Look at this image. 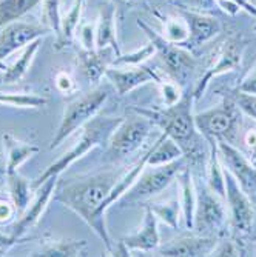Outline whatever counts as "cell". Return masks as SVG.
Segmentation results:
<instances>
[{"mask_svg":"<svg viewBox=\"0 0 256 257\" xmlns=\"http://www.w3.org/2000/svg\"><path fill=\"white\" fill-rule=\"evenodd\" d=\"M4 83V76H0V85H2Z\"/></svg>","mask_w":256,"mask_h":257,"instance_id":"cell-42","label":"cell"},{"mask_svg":"<svg viewBox=\"0 0 256 257\" xmlns=\"http://www.w3.org/2000/svg\"><path fill=\"white\" fill-rule=\"evenodd\" d=\"M56 86H57V89L62 91V92H69V91L73 89V86H74V82H73L71 77H69V74H66V73H59V74L56 76Z\"/></svg>","mask_w":256,"mask_h":257,"instance_id":"cell-37","label":"cell"},{"mask_svg":"<svg viewBox=\"0 0 256 257\" xmlns=\"http://www.w3.org/2000/svg\"><path fill=\"white\" fill-rule=\"evenodd\" d=\"M151 211L156 214L157 219H160L165 225L172 228H178L179 225V209H181V202L178 200H170L167 203H157V205H148Z\"/></svg>","mask_w":256,"mask_h":257,"instance_id":"cell-28","label":"cell"},{"mask_svg":"<svg viewBox=\"0 0 256 257\" xmlns=\"http://www.w3.org/2000/svg\"><path fill=\"white\" fill-rule=\"evenodd\" d=\"M39 46H40V39H37V40L31 42L28 46H25V51L22 53V56L13 65H10L8 69L5 71L4 83H16L28 73L31 62L34 60V56L39 51Z\"/></svg>","mask_w":256,"mask_h":257,"instance_id":"cell-26","label":"cell"},{"mask_svg":"<svg viewBox=\"0 0 256 257\" xmlns=\"http://www.w3.org/2000/svg\"><path fill=\"white\" fill-rule=\"evenodd\" d=\"M187 165V159L182 156L170 163H164L148 173H144V176L137 177V180L130 186V190L121 197L122 205H136L164 191Z\"/></svg>","mask_w":256,"mask_h":257,"instance_id":"cell-5","label":"cell"},{"mask_svg":"<svg viewBox=\"0 0 256 257\" xmlns=\"http://www.w3.org/2000/svg\"><path fill=\"white\" fill-rule=\"evenodd\" d=\"M190 4L202 11H212L216 8V0H190Z\"/></svg>","mask_w":256,"mask_h":257,"instance_id":"cell-39","label":"cell"},{"mask_svg":"<svg viewBox=\"0 0 256 257\" xmlns=\"http://www.w3.org/2000/svg\"><path fill=\"white\" fill-rule=\"evenodd\" d=\"M218 153L222 167L236 179L248 196H256V167L236 147L225 140H218Z\"/></svg>","mask_w":256,"mask_h":257,"instance_id":"cell-11","label":"cell"},{"mask_svg":"<svg viewBox=\"0 0 256 257\" xmlns=\"http://www.w3.org/2000/svg\"><path fill=\"white\" fill-rule=\"evenodd\" d=\"M82 2H83V0H76V4H74V5H79V7H82Z\"/></svg>","mask_w":256,"mask_h":257,"instance_id":"cell-41","label":"cell"},{"mask_svg":"<svg viewBox=\"0 0 256 257\" xmlns=\"http://www.w3.org/2000/svg\"><path fill=\"white\" fill-rule=\"evenodd\" d=\"M7 69H8V65H7L2 59H0V71H4V73H5Z\"/></svg>","mask_w":256,"mask_h":257,"instance_id":"cell-40","label":"cell"},{"mask_svg":"<svg viewBox=\"0 0 256 257\" xmlns=\"http://www.w3.org/2000/svg\"><path fill=\"white\" fill-rule=\"evenodd\" d=\"M231 99L235 100L239 111H242L248 117L256 120V94H248V92H241L235 89Z\"/></svg>","mask_w":256,"mask_h":257,"instance_id":"cell-31","label":"cell"},{"mask_svg":"<svg viewBox=\"0 0 256 257\" xmlns=\"http://www.w3.org/2000/svg\"><path fill=\"white\" fill-rule=\"evenodd\" d=\"M219 197L210 186L204 183L201 188L196 186V209H195V225L193 229L201 236H212L221 232L225 220L227 209Z\"/></svg>","mask_w":256,"mask_h":257,"instance_id":"cell-9","label":"cell"},{"mask_svg":"<svg viewBox=\"0 0 256 257\" xmlns=\"http://www.w3.org/2000/svg\"><path fill=\"white\" fill-rule=\"evenodd\" d=\"M85 246H87L85 240H43L40 248L36 249L31 255H43V257L83 255Z\"/></svg>","mask_w":256,"mask_h":257,"instance_id":"cell-23","label":"cell"},{"mask_svg":"<svg viewBox=\"0 0 256 257\" xmlns=\"http://www.w3.org/2000/svg\"><path fill=\"white\" fill-rule=\"evenodd\" d=\"M48 103V99L33 94V92H2L0 91V105L11 108H42Z\"/></svg>","mask_w":256,"mask_h":257,"instance_id":"cell-27","label":"cell"},{"mask_svg":"<svg viewBox=\"0 0 256 257\" xmlns=\"http://www.w3.org/2000/svg\"><path fill=\"white\" fill-rule=\"evenodd\" d=\"M225 179V200L228 203L230 223L231 229L236 236L248 234L254 222V208L250 200V196L244 193L236 179L224 168Z\"/></svg>","mask_w":256,"mask_h":257,"instance_id":"cell-10","label":"cell"},{"mask_svg":"<svg viewBox=\"0 0 256 257\" xmlns=\"http://www.w3.org/2000/svg\"><path fill=\"white\" fill-rule=\"evenodd\" d=\"M139 27L148 34L156 51L160 54L162 60H164L168 74L176 80V83L181 88L185 86L189 77L192 76V73L196 68V63H198L196 59L187 50L181 48V45L173 43V42L167 40L165 37H162L157 33H154L148 25H145L144 22H139Z\"/></svg>","mask_w":256,"mask_h":257,"instance_id":"cell-8","label":"cell"},{"mask_svg":"<svg viewBox=\"0 0 256 257\" xmlns=\"http://www.w3.org/2000/svg\"><path fill=\"white\" fill-rule=\"evenodd\" d=\"M182 17L187 22L189 27V39L184 45H189L192 48L201 46L207 43L208 40H212L215 36L221 33V23L218 19L205 16L202 13L196 11H184Z\"/></svg>","mask_w":256,"mask_h":257,"instance_id":"cell-17","label":"cell"},{"mask_svg":"<svg viewBox=\"0 0 256 257\" xmlns=\"http://www.w3.org/2000/svg\"><path fill=\"white\" fill-rule=\"evenodd\" d=\"M50 28H45L37 23L28 22H11L0 33V59H5L17 50L28 46L31 42L43 37Z\"/></svg>","mask_w":256,"mask_h":257,"instance_id":"cell-13","label":"cell"},{"mask_svg":"<svg viewBox=\"0 0 256 257\" xmlns=\"http://www.w3.org/2000/svg\"><path fill=\"white\" fill-rule=\"evenodd\" d=\"M17 214V208L13 200L0 199V225H7L13 222Z\"/></svg>","mask_w":256,"mask_h":257,"instance_id":"cell-34","label":"cell"},{"mask_svg":"<svg viewBox=\"0 0 256 257\" xmlns=\"http://www.w3.org/2000/svg\"><path fill=\"white\" fill-rule=\"evenodd\" d=\"M114 10L111 7H108L98 23L96 28V45L98 50H104V48H111L118 53V56L121 54L118 42H116V33H114Z\"/></svg>","mask_w":256,"mask_h":257,"instance_id":"cell-25","label":"cell"},{"mask_svg":"<svg viewBox=\"0 0 256 257\" xmlns=\"http://www.w3.org/2000/svg\"><path fill=\"white\" fill-rule=\"evenodd\" d=\"M17 242H20L19 239H16L13 234H5V232H0V252L8 251L11 246H14Z\"/></svg>","mask_w":256,"mask_h":257,"instance_id":"cell-38","label":"cell"},{"mask_svg":"<svg viewBox=\"0 0 256 257\" xmlns=\"http://www.w3.org/2000/svg\"><path fill=\"white\" fill-rule=\"evenodd\" d=\"M164 31H165L164 37L178 45H184L189 39V27H187V22H185L184 17L167 19Z\"/></svg>","mask_w":256,"mask_h":257,"instance_id":"cell-29","label":"cell"},{"mask_svg":"<svg viewBox=\"0 0 256 257\" xmlns=\"http://www.w3.org/2000/svg\"><path fill=\"white\" fill-rule=\"evenodd\" d=\"M2 140H4V151H5V174L19 171V167L22 163H25L28 159H31L40 151L37 145L19 140L10 133L4 134Z\"/></svg>","mask_w":256,"mask_h":257,"instance_id":"cell-20","label":"cell"},{"mask_svg":"<svg viewBox=\"0 0 256 257\" xmlns=\"http://www.w3.org/2000/svg\"><path fill=\"white\" fill-rule=\"evenodd\" d=\"M124 117H104V115H95L90 122H87L80 130V139L71 147V150L66 151L60 159H57L54 163L46 168L34 182L33 190L37 191L39 186L46 182L53 176H60L66 168H69L76 160L83 157L88 151H91L96 147H102L104 144H108V140L113 134V131L118 128V125L122 122Z\"/></svg>","mask_w":256,"mask_h":257,"instance_id":"cell-3","label":"cell"},{"mask_svg":"<svg viewBox=\"0 0 256 257\" xmlns=\"http://www.w3.org/2000/svg\"><path fill=\"white\" fill-rule=\"evenodd\" d=\"M212 255H241V249L235 242L224 240L219 245L216 243L215 249L212 251Z\"/></svg>","mask_w":256,"mask_h":257,"instance_id":"cell-35","label":"cell"},{"mask_svg":"<svg viewBox=\"0 0 256 257\" xmlns=\"http://www.w3.org/2000/svg\"><path fill=\"white\" fill-rule=\"evenodd\" d=\"M156 53V48L154 45L150 42L147 46H144L142 50H139L136 53H130V54H119L118 57L114 59L113 62V66H133V65H141L144 60L150 59L153 54Z\"/></svg>","mask_w":256,"mask_h":257,"instance_id":"cell-30","label":"cell"},{"mask_svg":"<svg viewBox=\"0 0 256 257\" xmlns=\"http://www.w3.org/2000/svg\"><path fill=\"white\" fill-rule=\"evenodd\" d=\"M147 154H148L147 165H150V167L164 165V163H170L184 156L179 145L173 139H170L165 133L160 134V137L151 145V148L147 151Z\"/></svg>","mask_w":256,"mask_h":257,"instance_id":"cell-22","label":"cell"},{"mask_svg":"<svg viewBox=\"0 0 256 257\" xmlns=\"http://www.w3.org/2000/svg\"><path fill=\"white\" fill-rule=\"evenodd\" d=\"M218 240L212 236H190L181 237L167 243L165 246H159L156 249L157 255L165 257H201L212 255Z\"/></svg>","mask_w":256,"mask_h":257,"instance_id":"cell-16","label":"cell"},{"mask_svg":"<svg viewBox=\"0 0 256 257\" xmlns=\"http://www.w3.org/2000/svg\"><path fill=\"white\" fill-rule=\"evenodd\" d=\"M137 115L122 119L108 140V156L111 160H122L141 148L153 130V122L145 115Z\"/></svg>","mask_w":256,"mask_h":257,"instance_id":"cell-7","label":"cell"},{"mask_svg":"<svg viewBox=\"0 0 256 257\" xmlns=\"http://www.w3.org/2000/svg\"><path fill=\"white\" fill-rule=\"evenodd\" d=\"M244 56V45L238 40V39H228L221 53L218 54L216 62L207 69L204 73V76H201V79L198 80L195 89H193V97L195 100L201 99V96L204 94V91L207 89V85L210 83V80L213 77H218L224 73L233 71V69H238L241 66V60Z\"/></svg>","mask_w":256,"mask_h":257,"instance_id":"cell-12","label":"cell"},{"mask_svg":"<svg viewBox=\"0 0 256 257\" xmlns=\"http://www.w3.org/2000/svg\"><path fill=\"white\" fill-rule=\"evenodd\" d=\"M105 76L113 83L119 96H125L127 92L148 82H156L157 85L162 83V77L157 74L156 69L142 65L108 68L105 71Z\"/></svg>","mask_w":256,"mask_h":257,"instance_id":"cell-14","label":"cell"},{"mask_svg":"<svg viewBox=\"0 0 256 257\" xmlns=\"http://www.w3.org/2000/svg\"><path fill=\"white\" fill-rule=\"evenodd\" d=\"M7 182H8V190L11 200L14 202L17 213H23L30 205L31 194L34 193L33 190V182H28L25 177H22L19 171L7 174Z\"/></svg>","mask_w":256,"mask_h":257,"instance_id":"cell-24","label":"cell"},{"mask_svg":"<svg viewBox=\"0 0 256 257\" xmlns=\"http://www.w3.org/2000/svg\"><path fill=\"white\" fill-rule=\"evenodd\" d=\"M122 245L128 249H139V251H156L160 246V236H159V229H157V217L151 211V208L147 205L145 206V217L142 228L139 229L136 234L127 236L121 239Z\"/></svg>","mask_w":256,"mask_h":257,"instance_id":"cell-18","label":"cell"},{"mask_svg":"<svg viewBox=\"0 0 256 257\" xmlns=\"http://www.w3.org/2000/svg\"><path fill=\"white\" fill-rule=\"evenodd\" d=\"M193 91L184 92L181 99L165 109L134 108L136 112L148 117L154 126H159L170 139L179 145L187 159L189 165H196L210 156V145L205 137L198 131L193 115Z\"/></svg>","mask_w":256,"mask_h":257,"instance_id":"cell-1","label":"cell"},{"mask_svg":"<svg viewBox=\"0 0 256 257\" xmlns=\"http://www.w3.org/2000/svg\"><path fill=\"white\" fill-rule=\"evenodd\" d=\"M57 183H59V176H53L50 177L46 182H43L40 186H39V193H37V197L36 200L33 202L31 208L28 211L23 214L14 225L13 228V232L11 234L22 240L23 236L27 234V231H30L42 217V214L45 213L46 206L51 202V199L54 197V193H56V188H57Z\"/></svg>","mask_w":256,"mask_h":257,"instance_id":"cell-15","label":"cell"},{"mask_svg":"<svg viewBox=\"0 0 256 257\" xmlns=\"http://www.w3.org/2000/svg\"><path fill=\"white\" fill-rule=\"evenodd\" d=\"M216 4H219L222 7V10L228 14H236L239 11V8L247 10L250 14H256V8L253 5H250L247 0H216Z\"/></svg>","mask_w":256,"mask_h":257,"instance_id":"cell-33","label":"cell"},{"mask_svg":"<svg viewBox=\"0 0 256 257\" xmlns=\"http://www.w3.org/2000/svg\"><path fill=\"white\" fill-rule=\"evenodd\" d=\"M236 91L248 92V94H256V68L238 85Z\"/></svg>","mask_w":256,"mask_h":257,"instance_id":"cell-36","label":"cell"},{"mask_svg":"<svg viewBox=\"0 0 256 257\" xmlns=\"http://www.w3.org/2000/svg\"><path fill=\"white\" fill-rule=\"evenodd\" d=\"M239 108L233 99H225L219 106L204 111L195 115V123L198 131L205 137L207 142L210 140H233L236 130L241 125Z\"/></svg>","mask_w":256,"mask_h":257,"instance_id":"cell-6","label":"cell"},{"mask_svg":"<svg viewBox=\"0 0 256 257\" xmlns=\"http://www.w3.org/2000/svg\"><path fill=\"white\" fill-rule=\"evenodd\" d=\"M108 99V91L105 88H95L90 92L76 97L65 106L60 125L51 140L50 148H57L63 140H66L76 130H80L87 122H90Z\"/></svg>","mask_w":256,"mask_h":257,"instance_id":"cell-4","label":"cell"},{"mask_svg":"<svg viewBox=\"0 0 256 257\" xmlns=\"http://www.w3.org/2000/svg\"><path fill=\"white\" fill-rule=\"evenodd\" d=\"M160 86V91H162V96H164V102H165V106H170V105H175L179 99H181V86L178 83H173V82H164L159 83Z\"/></svg>","mask_w":256,"mask_h":257,"instance_id":"cell-32","label":"cell"},{"mask_svg":"<svg viewBox=\"0 0 256 257\" xmlns=\"http://www.w3.org/2000/svg\"><path fill=\"white\" fill-rule=\"evenodd\" d=\"M121 176L122 173L105 171L69 182H59L54 197L87 222L88 226H93L98 209Z\"/></svg>","mask_w":256,"mask_h":257,"instance_id":"cell-2","label":"cell"},{"mask_svg":"<svg viewBox=\"0 0 256 257\" xmlns=\"http://www.w3.org/2000/svg\"><path fill=\"white\" fill-rule=\"evenodd\" d=\"M181 180V191H182V200H181V208H182V216L185 226L189 229H193L195 225V209H196V185L193 182V176L190 171V167L187 165L179 174Z\"/></svg>","mask_w":256,"mask_h":257,"instance_id":"cell-21","label":"cell"},{"mask_svg":"<svg viewBox=\"0 0 256 257\" xmlns=\"http://www.w3.org/2000/svg\"><path fill=\"white\" fill-rule=\"evenodd\" d=\"M118 57L113 48H104V50H83L79 54V69L85 76V79L91 83H98L102 76H105V71L113 65L114 59Z\"/></svg>","mask_w":256,"mask_h":257,"instance_id":"cell-19","label":"cell"},{"mask_svg":"<svg viewBox=\"0 0 256 257\" xmlns=\"http://www.w3.org/2000/svg\"><path fill=\"white\" fill-rule=\"evenodd\" d=\"M254 31H256V27H254Z\"/></svg>","mask_w":256,"mask_h":257,"instance_id":"cell-43","label":"cell"}]
</instances>
